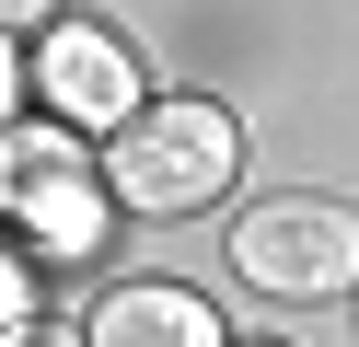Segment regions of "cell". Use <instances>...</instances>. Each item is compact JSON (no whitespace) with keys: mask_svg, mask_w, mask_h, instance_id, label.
<instances>
[{"mask_svg":"<svg viewBox=\"0 0 359 347\" xmlns=\"http://www.w3.org/2000/svg\"><path fill=\"white\" fill-rule=\"evenodd\" d=\"M243 174V128L220 104H197V93H174V104H140L116 139H104V185H116L128 208H209L220 185Z\"/></svg>","mask_w":359,"mask_h":347,"instance_id":"1","label":"cell"},{"mask_svg":"<svg viewBox=\"0 0 359 347\" xmlns=\"http://www.w3.org/2000/svg\"><path fill=\"white\" fill-rule=\"evenodd\" d=\"M232 278L266 301H336L359 290V208L348 197H255L232 220Z\"/></svg>","mask_w":359,"mask_h":347,"instance_id":"2","label":"cell"},{"mask_svg":"<svg viewBox=\"0 0 359 347\" xmlns=\"http://www.w3.org/2000/svg\"><path fill=\"white\" fill-rule=\"evenodd\" d=\"M104 208H116V185L70 128H0V220L35 254H93Z\"/></svg>","mask_w":359,"mask_h":347,"instance_id":"3","label":"cell"},{"mask_svg":"<svg viewBox=\"0 0 359 347\" xmlns=\"http://www.w3.org/2000/svg\"><path fill=\"white\" fill-rule=\"evenodd\" d=\"M35 93H47L58 128H128L140 116V58H128V35H104V23H47V46H35Z\"/></svg>","mask_w":359,"mask_h":347,"instance_id":"4","label":"cell"},{"mask_svg":"<svg viewBox=\"0 0 359 347\" xmlns=\"http://www.w3.org/2000/svg\"><path fill=\"white\" fill-rule=\"evenodd\" d=\"M81 347H220V313L197 290H174V278H128V290L93 301Z\"/></svg>","mask_w":359,"mask_h":347,"instance_id":"5","label":"cell"},{"mask_svg":"<svg viewBox=\"0 0 359 347\" xmlns=\"http://www.w3.org/2000/svg\"><path fill=\"white\" fill-rule=\"evenodd\" d=\"M24 324H35V266H24L12 243H0V347L24 336Z\"/></svg>","mask_w":359,"mask_h":347,"instance_id":"6","label":"cell"},{"mask_svg":"<svg viewBox=\"0 0 359 347\" xmlns=\"http://www.w3.org/2000/svg\"><path fill=\"white\" fill-rule=\"evenodd\" d=\"M58 0H0V35H24V23H47Z\"/></svg>","mask_w":359,"mask_h":347,"instance_id":"7","label":"cell"},{"mask_svg":"<svg viewBox=\"0 0 359 347\" xmlns=\"http://www.w3.org/2000/svg\"><path fill=\"white\" fill-rule=\"evenodd\" d=\"M12 93H24V69H12V35H0V128H12Z\"/></svg>","mask_w":359,"mask_h":347,"instance_id":"8","label":"cell"},{"mask_svg":"<svg viewBox=\"0 0 359 347\" xmlns=\"http://www.w3.org/2000/svg\"><path fill=\"white\" fill-rule=\"evenodd\" d=\"M255 347H266V336H255Z\"/></svg>","mask_w":359,"mask_h":347,"instance_id":"9","label":"cell"}]
</instances>
